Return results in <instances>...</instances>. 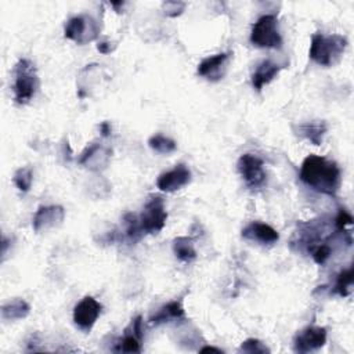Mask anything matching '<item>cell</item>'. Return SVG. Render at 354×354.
Listing matches in <instances>:
<instances>
[{"mask_svg": "<svg viewBox=\"0 0 354 354\" xmlns=\"http://www.w3.org/2000/svg\"><path fill=\"white\" fill-rule=\"evenodd\" d=\"M351 286H353V267H348L339 272L333 292L337 293L340 297H346L348 296Z\"/></svg>", "mask_w": 354, "mask_h": 354, "instance_id": "cell-22", "label": "cell"}, {"mask_svg": "<svg viewBox=\"0 0 354 354\" xmlns=\"http://www.w3.org/2000/svg\"><path fill=\"white\" fill-rule=\"evenodd\" d=\"M347 47V39L342 35H324L314 33L311 36L308 55L310 58L322 66H332L343 55Z\"/></svg>", "mask_w": 354, "mask_h": 354, "instance_id": "cell-2", "label": "cell"}, {"mask_svg": "<svg viewBox=\"0 0 354 354\" xmlns=\"http://www.w3.org/2000/svg\"><path fill=\"white\" fill-rule=\"evenodd\" d=\"M300 178L314 191L336 196L340 185V169L324 156L308 155L301 163Z\"/></svg>", "mask_w": 354, "mask_h": 354, "instance_id": "cell-1", "label": "cell"}, {"mask_svg": "<svg viewBox=\"0 0 354 354\" xmlns=\"http://www.w3.org/2000/svg\"><path fill=\"white\" fill-rule=\"evenodd\" d=\"M184 318H185V311L181 300H173L163 304L160 308H158V311L149 317V324L158 326L171 321H180Z\"/></svg>", "mask_w": 354, "mask_h": 354, "instance_id": "cell-16", "label": "cell"}, {"mask_svg": "<svg viewBox=\"0 0 354 354\" xmlns=\"http://www.w3.org/2000/svg\"><path fill=\"white\" fill-rule=\"evenodd\" d=\"M65 218V210L59 205L40 206L32 220V227L36 232L46 231L48 228L59 225Z\"/></svg>", "mask_w": 354, "mask_h": 354, "instance_id": "cell-12", "label": "cell"}, {"mask_svg": "<svg viewBox=\"0 0 354 354\" xmlns=\"http://www.w3.org/2000/svg\"><path fill=\"white\" fill-rule=\"evenodd\" d=\"M167 220V212L165 209V202L159 195H151L144 205L138 221L144 234H158L162 231Z\"/></svg>", "mask_w": 354, "mask_h": 354, "instance_id": "cell-5", "label": "cell"}, {"mask_svg": "<svg viewBox=\"0 0 354 354\" xmlns=\"http://www.w3.org/2000/svg\"><path fill=\"white\" fill-rule=\"evenodd\" d=\"M311 253H313L314 261H315L317 264L322 266V264H325L326 260L330 257L332 249H330V246H329L326 242H322V243L317 245V246L313 249Z\"/></svg>", "mask_w": 354, "mask_h": 354, "instance_id": "cell-26", "label": "cell"}, {"mask_svg": "<svg viewBox=\"0 0 354 354\" xmlns=\"http://www.w3.org/2000/svg\"><path fill=\"white\" fill-rule=\"evenodd\" d=\"M40 80L35 64L28 58H21L14 68V101L19 105L28 104L37 93Z\"/></svg>", "mask_w": 354, "mask_h": 354, "instance_id": "cell-3", "label": "cell"}, {"mask_svg": "<svg viewBox=\"0 0 354 354\" xmlns=\"http://www.w3.org/2000/svg\"><path fill=\"white\" fill-rule=\"evenodd\" d=\"M30 313V306L24 299H12L1 306V318L4 321L24 319Z\"/></svg>", "mask_w": 354, "mask_h": 354, "instance_id": "cell-19", "label": "cell"}, {"mask_svg": "<svg viewBox=\"0 0 354 354\" xmlns=\"http://www.w3.org/2000/svg\"><path fill=\"white\" fill-rule=\"evenodd\" d=\"M326 343V329L321 326H307L301 329L293 339V350L296 353H310L324 347Z\"/></svg>", "mask_w": 354, "mask_h": 354, "instance_id": "cell-9", "label": "cell"}, {"mask_svg": "<svg viewBox=\"0 0 354 354\" xmlns=\"http://www.w3.org/2000/svg\"><path fill=\"white\" fill-rule=\"evenodd\" d=\"M238 171L245 181L246 187L250 189H257L264 185L267 176L264 171L263 160L252 153H243L238 159Z\"/></svg>", "mask_w": 354, "mask_h": 354, "instance_id": "cell-7", "label": "cell"}, {"mask_svg": "<svg viewBox=\"0 0 354 354\" xmlns=\"http://www.w3.org/2000/svg\"><path fill=\"white\" fill-rule=\"evenodd\" d=\"M353 224V216L346 209H339L337 216L335 218V228L337 232L346 234V227Z\"/></svg>", "mask_w": 354, "mask_h": 354, "instance_id": "cell-27", "label": "cell"}, {"mask_svg": "<svg viewBox=\"0 0 354 354\" xmlns=\"http://www.w3.org/2000/svg\"><path fill=\"white\" fill-rule=\"evenodd\" d=\"M241 353H250V354H264V353H270V348L259 339H246L241 347H239Z\"/></svg>", "mask_w": 354, "mask_h": 354, "instance_id": "cell-25", "label": "cell"}, {"mask_svg": "<svg viewBox=\"0 0 354 354\" xmlns=\"http://www.w3.org/2000/svg\"><path fill=\"white\" fill-rule=\"evenodd\" d=\"M326 130H328V126L324 120H311V122L300 123L296 129V133L300 137L308 140L311 144L321 145Z\"/></svg>", "mask_w": 354, "mask_h": 354, "instance_id": "cell-18", "label": "cell"}, {"mask_svg": "<svg viewBox=\"0 0 354 354\" xmlns=\"http://www.w3.org/2000/svg\"><path fill=\"white\" fill-rule=\"evenodd\" d=\"M250 43L260 48H279L282 46L278 17L275 14H264L253 24Z\"/></svg>", "mask_w": 354, "mask_h": 354, "instance_id": "cell-4", "label": "cell"}, {"mask_svg": "<svg viewBox=\"0 0 354 354\" xmlns=\"http://www.w3.org/2000/svg\"><path fill=\"white\" fill-rule=\"evenodd\" d=\"M100 133L102 137H108L111 134V124L108 122H102L100 124Z\"/></svg>", "mask_w": 354, "mask_h": 354, "instance_id": "cell-30", "label": "cell"}, {"mask_svg": "<svg viewBox=\"0 0 354 354\" xmlns=\"http://www.w3.org/2000/svg\"><path fill=\"white\" fill-rule=\"evenodd\" d=\"M201 353H206V351H214V353H223V350L217 348V347H213V346H205L202 348H199Z\"/></svg>", "mask_w": 354, "mask_h": 354, "instance_id": "cell-31", "label": "cell"}, {"mask_svg": "<svg viewBox=\"0 0 354 354\" xmlns=\"http://www.w3.org/2000/svg\"><path fill=\"white\" fill-rule=\"evenodd\" d=\"M115 47H116V44L109 43V41H100V43L97 44V50H98L100 53H102V54H109L111 51L115 50Z\"/></svg>", "mask_w": 354, "mask_h": 354, "instance_id": "cell-29", "label": "cell"}, {"mask_svg": "<svg viewBox=\"0 0 354 354\" xmlns=\"http://www.w3.org/2000/svg\"><path fill=\"white\" fill-rule=\"evenodd\" d=\"M141 315H137L131 319L130 325L126 328L123 337L118 342L115 351L119 353H140L142 342V328H141Z\"/></svg>", "mask_w": 354, "mask_h": 354, "instance_id": "cell-14", "label": "cell"}, {"mask_svg": "<svg viewBox=\"0 0 354 354\" xmlns=\"http://www.w3.org/2000/svg\"><path fill=\"white\" fill-rule=\"evenodd\" d=\"M111 156H112L111 148L98 142H93L88 147H86V149L82 152L79 158V163L93 171H100L108 166Z\"/></svg>", "mask_w": 354, "mask_h": 354, "instance_id": "cell-10", "label": "cell"}, {"mask_svg": "<svg viewBox=\"0 0 354 354\" xmlns=\"http://www.w3.org/2000/svg\"><path fill=\"white\" fill-rule=\"evenodd\" d=\"M185 8V3L181 1H166L163 3V14L167 17H177Z\"/></svg>", "mask_w": 354, "mask_h": 354, "instance_id": "cell-28", "label": "cell"}, {"mask_svg": "<svg viewBox=\"0 0 354 354\" xmlns=\"http://www.w3.org/2000/svg\"><path fill=\"white\" fill-rule=\"evenodd\" d=\"M189 181L191 170L185 165L180 163L176 165L171 170L162 173L156 180V185L163 192H174L185 187Z\"/></svg>", "mask_w": 354, "mask_h": 354, "instance_id": "cell-11", "label": "cell"}, {"mask_svg": "<svg viewBox=\"0 0 354 354\" xmlns=\"http://www.w3.org/2000/svg\"><path fill=\"white\" fill-rule=\"evenodd\" d=\"M102 310V304L91 296L83 297L73 308V322L83 330L90 332L94 324L97 322Z\"/></svg>", "mask_w": 354, "mask_h": 354, "instance_id": "cell-8", "label": "cell"}, {"mask_svg": "<svg viewBox=\"0 0 354 354\" xmlns=\"http://www.w3.org/2000/svg\"><path fill=\"white\" fill-rule=\"evenodd\" d=\"M12 181L15 184V187L21 191V192H28L32 187V181H33V171L30 167L25 166V167H19L12 177Z\"/></svg>", "mask_w": 354, "mask_h": 354, "instance_id": "cell-24", "label": "cell"}, {"mask_svg": "<svg viewBox=\"0 0 354 354\" xmlns=\"http://www.w3.org/2000/svg\"><path fill=\"white\" fill-rule=\"evenodd\" d=\"M230 53H218L202 59L198 65L196 73L207 80H220L227 71V64L230 59Z\"/></svg>", "mask_w": 354, "mask_h": 354, "instance_id": "cell-13", "label": "cell"}, {"mask_svg": "<svg viewBox=\"0 0 354 354\" xmlns=\"http://www.w3.org/2000/svg\"><path fill=\"white\" fill-rule=\"evenodd\" d=\"M148 145L155 152L163 153V155H169L177 149V142L173 138L163 134L151 136L148 140Z\"/></svg>", "mask_w": 354, "mask_h": 354, "instance_id": "cell-21", "label": "cell"}, {"mask_svg": "<svg viewBox=\"0 0 354 354\" xmlns=\"http://www.w3.org/2000/svg\"><path fill=\"white\" fill-rule=\"evenodd\" d=\"M100 33L97 21L90 15H76L68 19L64 29V36L77 44L93 41Z\"/></svg>", "mask_w": 354, "mask_h": 354, "instance_id": "cell-6", "label": "cell"}, {"mask_svg": "<svg viewBox=\"0 0 354 354\" xmlns=\"http://www.w3.org/2000/svg\"><path fill=\"white\" fill-rule=\"evenodd\" d=\"M242 238L259 242L261 245H272L279 239V234L275 228L266 223L253 221L242 230Z\"/></svg>", "mask_w": 354, "mask_h": 354, "instance_id": "cell-15", "label": "cell"}, {"mask_svg": "<svg viewBox=\"0 0 354 354\" xmlns=\"http://www.w3.org/2000/svg\"><path fill=\"white\" fill-rule=\"evenodd\" d=\"M124 223H126V238L131 243H136L137 241H140L141 236L144 235V231L141 230L138 216L129 213L124 216Z\"/></svg>", "mask_w": 354, "mask_h": 354, "instance_id": "cell-23", "label": "cell"}, {"mask_svg": "<svg viewBox=\"0 0 354 354\" xmlns=\"http://www.w3.org/2000/svg\"><path fill=\"white\" fill-rule=\"evenodd\" d=\"M282 69L279 64L272 62L271 59H263L252 73V86L257 91H261V88L268 84Z\"/></svg>", "mask_w": 354, "mask_h": 354, "instance_id": "cell-17", "label": "cell"}, {"mask_svg": "<svg viewBox=\"0 0 354 354\" xmlns=\"http://www.w3.org/2000/svg\"><path fill=\"white\" fill-rule=\"evenodd\" d=\"M173 252L176 257L183 263H191L196 259V250L194 242L188 236H177L173 241Z\"/></svg>", "mask_w": 354, "mask_h": 354, "instance_id": "cell-20", "label": "cell"}]
</instances>
